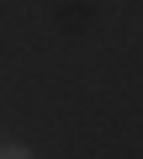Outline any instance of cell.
Returning <instances> with one entry per match:
<instances>
[{"label":"cell","mask_w":143,"mask_h":159,"mask_svg":"<svg viewBox=\"0 0 143 159\" xmlns=\"http://www.w3.org/2000/svg\"><path fill=\"white\" fill-rule=\"evenodd\" d=\"M0 159H32V148H21V143H0Z\"/></svg>","instance_id":"cell-1"}]
</instances>
